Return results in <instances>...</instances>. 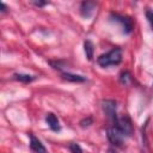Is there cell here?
I'll list each match as a JSON object with an SVG mask.
<instances>
[{
  "instance_id": "cell-4",
  "label": "cell",
  "mask_w": 153,
  "mask_h": 153,
  "mask_svg": "<svg viewBox=\"0 0 153 153\" xmlns=\"http://www.w3.org/2000/svg\"><path fill=\"white\" fill-rule=\"evenodd\" d=\"M102 108H103L104 112L106 114V116L109 118H111V121H114L117 117V114H116L117 105H116V102L115 100H110V99L103 100L102 102Z\"/></svg>"
},
{
  "instance_id": "cell-12",
  "label": "cell",
  "mask_w": 153,
  "mask_h": 153,
  "mask_svg": "<svg viewBox=\"0 0 153 153\" xmlns=\"http://www.w3.org/2000/svg\"><path fill=\"white\" fill-rule=\"evenodd\" d=\"M130 74H129V72H123L122 74H121V76H120V80H121V82L122 84H128L129 81H130Z\"/></svg>"
},
{
  "instance_id": "cell-11",
  "label": "cell",
  "mask_w": 153,
  "mask_h": 153,
  "mask_svg": "<svg viewBox=\"0 0 153 153\" xmlns=\"http://www.w3.org/2000/svg\"><path fill=\"white\" fill-rule=\"evenodd\" d=\"M13 76H14L16 80H19V81H22V82H31L32 80L36 79V76H33V75L23 74V73H16Z\"/></svg>"
},
{
  "instance_id": "cell-3",
  "label": "cell",
  "mask_w": 153,
  "mask_h": 153,
  "mask_svg": "<svg viewBox=\"0 0 153 153\" xmlns=\"http://www.w3.org/2000/svg\"><path fill=\"white\" fill-rule=\"evenodd\" d=\"M108 139L112 145H115L117 147H122V145H123V135L116 127L108 129Z\"/></svg>"
},
{
  "instance_id": "cell-16",
  "label": "cell",
  "mask_w": 153,
  "mask_h": 153,
  "mask_svg": "<svg viewBox=\"0 0 153 153\" xmlns=\"http://www.w3.org/2000/svg\"><path fill=\"white\" fill-rule=\"evenodd\" d=\"M32 4H33V5H36V6H38V7H42V6L48 5V2H47V1H32Z\"/></svg>"
},
{
  "instance_id": "cell-14",
  "label": "cell",
  "mask_w": 153,
  "mask_h": 153,
  "mask_svg": "<svg viewBox=\"0 0 153 153\" xmlns=\"http://www.w3.org/2000/svg\"><path fill=\"white\" fill-rule=\"evenodd\" d=\"M92 122H93L92 117H86V118H84V120H81V121H80V126H81L82 128H86V127L91 126V124H92Z\"/></svg>"
},
{
  "instance_id": "cell-2",
  "label": "cell",
  "mask_w": 153,
  "mask_h": 153,
  "mask_svg": "<svg viewBox=\"0 0 153 153\" xmlns=\"http://www.w3.org/2000/svg\"><path fill=\"white\" fill-rule=\"evenodd\" d=\"M112 122H114V127H116L123 136H130L133 134V123L128 115L117 116Z\"/></svg>"
},
{
  "instance_id": "cell-1",
  "label": "cell",
  "mask_w": 153,
  "mask_h": 153,
  "mask_svg": "<svg viewBox=\"0 0 153 153\" xmlns=\"http://www.w3.org/2000/svg\"><path fill=\"white\" fill-rule=\"evenodd\" d=\"M122 61V50L121 48H114L110 51H108L106 54L100 55L97 59V62L100 67H109V66H115L121 63Z\"/></svg>"
},
{
  "instance_id": "cell-8",
  "label": "cell",
  "mask_w": 153,
  "mask_h": 153,
  "mask_svg": "<svg viewBox=\"0 0 153 153\" xmlns=\"http://www.w3.org/2000/svg\"><path fill=\"white\" fill-rule=\"evenodd\" d=\"M94 6L96 4L92 2V1H84L81 2V6H80V13L84 18H88L91 17L93 10H94Z\"/></svg>"
},
{
  "instance_id": "cell-17",
  "label": "cell",
  "mask_w": 153,
  "mask_h": 153,
  "mask_svg": "<svg viewBox=\"0 0 153 153\" xmlns=\"http://www.w3.org/2000/svg\"><path fill=\"white\" fill-rule=\"evenodd\" d=\"M0 6H1V12H6V10H7L6 5H5L4 2H1V4H0Z\"/></svg>"
},
{
  "instance_id": "cell-6",
  "label": "cell",
  "mask_w": 153,
  "mask_h": 153,
  "mask_svg": "<svg viewBox=\"0 0 153 153\" xmlns=\"http://www.w3.org/2000/svg\"><path fill=\"white\" fill-rule=\"evenodd\" d=\"M30 148L35 152V153H48L45 147L43 146V143L32 134H30Z\"/></svg>"
},
{
  "instance_id": "cell-5",
  "label": "cell",
  "mask_w": 153,
  "mask_h": 153,
  "mask_svg": "<svg viewBox=\"0 0 153 153\" xmlns=\"http://www.w3.org/2000/svg\"><path fill=\"white\" fill-rule=\"evenodd\" d=\"M111 17H112L116 22L121 23L124 33H130V32L133 31V22H131V19H130L129 17L120 16V14H112Z\"/></svg>"
},
{
  "instance_id": "cell-18",
  "label": "cell",
  "mask_w": 153,
  "mask_h": 153,
  "mask_svg": "<svg viewBox=\"0 0 153 153\" xmlns=\"http://www.w3.org/2000/svg\"><path fill=\"white\" fill-rule=\"evenodd\" d=\"M108 153H116V152H115V151H114V149H112V148H110V149H109V151H108Z\"/></svg>"
},
{
  "instance_id": "cell-9",
  "label": "cell",
  "mask_w": 153,
  "mask_h": 153,
  "mask_svg": "<svg viewBox=\"0 0 153 153\" xmlns=\"http://www.w3.org/2000/svg\"><path fill=\"white\" fill-rule=\"evenodd\" d=\"M62 78L65 79V80H68V81H72V82H82V81H85L86 80V78L85 76H82V75H79V74H73V73H62Z\"/></svg>"
},
{
  "instance_id": "cell-15",
  "label": "cell",
  "mask_w": 153,
  "mask_h": 153,
  "mask_svg": "<svg viewBox=\"0 0 153 153\" xmlns=\"http://www.w3.org/2000/svg\"><path fill=\"white\" fill-rule=\"evenodd\" d=\"M146 17H147V20H148V23L151 24V27H152V30H153V11H146Z\"/></svg>"
},
{
  "instance_id": "cell-13",
  "label": "cell",
  "mask_w": 153,
  "mask_h": 153,
  "mask_svg": "<svg viewBox=\"0 0 153 153\" xmlns=\"http://www.w3.org/2000/svg\"><path fill=\"white\" fill-rule=\"evenodd\" d=\"M69 149H71L72 153H82L81 147H80L78 143H75V142H73V143L69 145Z\"/></svg>"
},
{
  "instance_id": "cell-10",
  "label": "cell",
  "mask_w": 153,
  "mask_h": 153,
  "mask_svg": "<svg viewBox=\"0 0 153 153\" xmlns=\"http://www.w3.org/2000/svg\"><path fill=\"white\" fill-rule=\"evenodd\" d=\"M84 50H85L87 60H92L93 59V44H92L91 41L87 39V41L84 42Z\"/></svg>"
},
{
  "instance_id": "cell-7",
  "label": "cell",
  "mask_w": 153,
  "mask_h": 153,
  "mask_svg": "<svg viewBox=\"0 0 153 153\" xmlns=\"http://www.w3.org/2000/svg\"><path fill=\"white\" fill-rule=\"evenodd\" d=\"M45 122L49 126V128L54 131H60L61 130V126H60V122L57 120V117L53 114V112H49L45 115Z\"/></svg>"
}]
</instances>
